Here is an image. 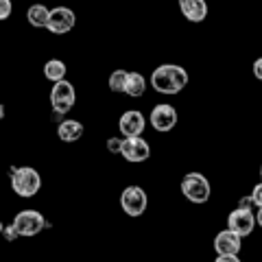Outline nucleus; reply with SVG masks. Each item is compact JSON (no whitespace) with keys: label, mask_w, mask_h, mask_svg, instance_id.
<instances>
[{"label":"nucleus","mask_w":262,"mask_h":262,"mask_svg":"<svg viewBox=\"0 0 262 262\" xmlns=\"http://www.w3.org/2000/svg\"><path fill=\"white\" fill-rule=\"evenodd\" d=\"M214 262H241L238 256H216Z\"/></svg>","instance_id":"25"},{"label":"nucleus","mask_w":262,"mask_h":262,"mask_svg":"<svg viewBox=\"0 0 262 262\" xmlns=\"http://www.w3.org/2000/svg\"><path fill=\"white\" fill-rule=\"evenodd\" d=\"M57 136H59L61 142H77L81 136H83V125L79 120H61L59 127H57Z\"/></svg>","instance_id":"14"},{"label":"nucleus","mask_w":262,"mask_h":262,"mask_svg":"<svg viewBox=\"0 0 262 262\" xmlns=\"http://www.w3.org/2000/svg\"><path fill=\"white\" fill-rule=\"evenodd\" d=\"M0 20H7V15H11V3L9 0H3V3H0Z\"/></svg>","instance_id":"22"},{"label":"nucleus","mask_w":262,"mask_h":262,"mask_svg":"<svg viewBox=\"0 0 262 262\" xmlns=\"http://www.w3.org/2000/svg\"><path fill=\"white\" fill-rule=\"evenodd\" d=\"M182 194L190 203H194V206H203V203L210 199V194H212V186H210L206 175L188 173L182 179Z\"/></svg>","instance_id":"3"},{"label":"nucleus","mask_w":262,"mask_h":262,"mask_svg":"<svg viewBox=\"0 0 262 262\" xmlns=\"http://www.w3.org/2000/svg\"><path fill=\"white\" fill-rule=\"evenodd\" d=\"M186 85L188 72L177 63H162L151 75V88L160 94H179Z\"/></svg>","instance_id":"1"},{"label":"nucleus","mask_w":262,"mask_h":262,"mask_svg":"<svg viewBox=\"0 0 262 262\" xmlns=\"http://www.w3.org/2000/svg\"><path fill=\"white\" fill-rule=\"evenodd\" d=\"M214 251L219 256H238V251L243 247V236H238L232 229H223L214 236Z\"/></svg>","instance_id":"12"},{"label":"nucleus","mask_w":262,"mask_h":262,"mask_svg":"<svg viewBox=\"0 0 262 262\" xmlns=\"http://www.w3.org/2000/svg\"><path fill=\"white\" fill-rule=\"evenodd\" d=\"M238 208H243V210H251V208H253V199H251V194H249V196H243Z\"/></svg>","instance_id":"24"},{"label":"nucleus","mask_w":262,"mask_h":262,"mask_svg":"<svg viewBox=\"0 0 262 262\" xmlns=\"http://www.w3.org/2000/svg\"><path fill=\"white\" fill-rule=\"evenodd\" d=\"M149 122H151V127L155 131H160V134H166V131H170V129L177 125V110L173 107V105H168V103L155 105V107L151 110Z\"/></svg>","instance_id":"8"},{"label":"nucleus","mask_w":262,"mask_h":262,"mask_svg":"<svg viewBox=\"0 0 262 262\" xmlns=\"http://www.w3.org/2000/svg\"><path fill=\"white\" fill-rule=\"evenodd\" d=\"M75 22H77V15L68 7H55L51 9V20H48V31L53 35H66L75 29Z\"/></svg>","instance_id":"9"},{"label":"nucleus","mask_w":262,"mask_h":262,"mask_svg":"<svg viewBox=\"0 0 262 262\" xmlns=\"http://www.w3.org/2000/svg\"><path fill=\"white\" fill-rule=\"evenodd\" d=\"M127 79H129V72L127 70H114L110 75V90L116 94H125V88H127Z\"/></svg>","instance_id":"18"},{"label":"nucleus","mask_w":262,"mask_h":262,"mask_svg":"<svg viewBox=\"0 0 262 262\" xmlns=\"http://www.w3.org/2000/svg\"><path fill=\"white\" fill-rule=\"evenodd\" d=\"M258 225V219L253 216V210H243V208H236L227 214V229H232L238 236H249L253 232V227Z\"/></svg>","instance_id":"7"},{"label":"nucleus","mask_w":262,"mask_h":262,"mask_svg":"<svg viewBox=\"0 0 262 262\" xmlns=\"http://www.w3.org/2000/svg\"><path fill=\"white\" fill-rule=\"evenodd\" d=\"M144 127H146V118H144V114L138 110L125 112L118 120V129H120L122 138H142Z\"/></svg>","instance_id":"11"},{"label":"nucleus","mask_w":262,"mask_h":262,"mask_svg":"<svg viewBox=\"0 0 262 262\" xmlns=\"http://www.w3.org/2000/svg\"><path fill=\"white\" fill-rule=\"evenodd\" d=\"M77 101V92L75 85L70 81H61V83H55L51 90V105L55 114H68L72 110V105Z\"/></svg>","instance_id":"6"},{"label":"nucleus","mask_w":262,"mask_h":262,"mask_svg":"<svg viewBox=\"0 0 262 262\" xmlns=\"http://www.w3.org/2000/svg\"><path fill=\"white\" fill-rule=\"evenodd\" d=\"M251 199H253V206H256L258 210L262 208V182L258 186H253V190H251Z\"/></svg>","instance_id":"19"},{"label":"nucleus","mask_w":262,"mask_h":262,"mask_svg":"<svg viewBox=\"0 0 262 262\" xmlns=\"http://www.w3.org/2000/svg\"><path fill=\"white\" fill-rule=\"evenodd\" d=\"M11 188L13 192L22 196V199H29V196H35L42 188V177L35 168L31 166H20V168H11Z\"/></svg>","instance_id":"2"},{"label":"nucleus","mask_w":262,"mask_h":262,"mask_svg":"<svg viewBox=\"0 0 262 262\" xmlns=\"http://www.w3.org/2000/svg\"><path fill=\"white\" fill-rule=\"evenodd\" d=\"M144 92H146V79L140 75V72H129L125 94L131 98H140Z\"/></svg>","instance_id":"17"},{"label":"nucleus","mask_w":262,"mask_h":262,"mask_svg":"<svg viewBox=\"0 0 262 262\" xmlns=\"http://www.w3.org/2000/svg\"><path fill=\"white\" fill-rule=\"evenodd\" d=\"M27 20L31 27H35V29H46L48 27V20H51V9L44 5H31L29 7V11H27Z\"/></svg>","instance_id":"15"},{"label":"nucleus","mask_w":262,"mask_h":262,"mask_svg":"<svg viewBox=\"0 0 262 262\" xmlns=\"http://www.w3.org/2000/svg\"><path fill=\"white\" fill-rule=\"evenodd\" d=\"M122 158L131 164H140L151 158V146L144 138H122Z\"/></svg>","instance_id":"10"},{"label":"nucleus","mask_w":262,"mask_h":262,"mask_svg":"<svg viewBox=\"0 0 262 262\" xmlns=\"http://www.w3.org/2000/svg\"><path fill=\"white\" fill-rule=\"evenodd\" d=\"M46 225L48 223L44 221V214L42 212H37V210H22L13 219V227L18 229L20 236H27V238L37 236Z\"/></svg>","instance_id":"5"},{"label":"nucleus","mask_w":262,"mask_h":262,"mask_svg":"<svg viewBox=\"0 0 262 262\" xmlns=\"http://www.w3.org/2000/svg\"><path fill=\"white\" fill-rule=\"evenodd\" d=\"M3 234H5V238H7V241H15V238H18V236H20V234H18V229L13 227V223H11L9 227L5 225V227H3Z\"/></svg>","instance_id":"21"},{"label":"nucleus","mask_w":262,"mask_h":262,"mask_svg":"<svg viewBox=\"0 0 262 262\" xmlns=\"http://www.w3.org/2000/svg\"><path fill=\"white\" fill-rule=\"evenodd\" d=\"M149 206V196L140 186H127L120 194V208L127 216H140Z\"/></svg>","instance_id":"4"},{"label":"nucleus","mask_w":262,"mask_h":262,"mask_svg":"<svg viewBox=\"0 0 262 262\" xmlns=\"http://www.w3.org/2000/svg\"><path fill=\"white\" fill-rule=\"evenodd\" d=\"M179 9L188 22H203L208 18V3L206 0H179Z\"/></svg>","instance_id":"13"},{"label":"nucleus","mask_w":262,"mask_h":262,"mask_svg":"<svg viewBox=\"0 0 262 262\" xmlns=\"http://www.w3.org/2000/svg\"><path fill=\"white\" fill-rule=\"evenodd\" d=\"M256 219H258V225H260V227H262V208H260V210H258V214H256Z\"/></svg>","instance_id":"26"},{"label":"nucleus","mask_w":262,"mask_h":262,"mask_svg":"<svg viewBox=\"0 0 262 262\" xmlns=\"http://www.w3.org/2000/svg\"><path fill=\"white\" fill-rule=\"evenodd\" d=\"M253 77L262 81V57H258V59L253 61Z\"/></svg>","instance_id":"23"},{"label":"nucleus","mask_w":262,"mask_h":262,"mask_svg":"<svg viewBox=\"0 0 262 262\" xmlns=\"http://www.w3.org/2000/svg\"><path fill=\"white\" fill-rule=\"evenodd\" d=\"M260 179H262V166H260Z\"/></svg>","instance_id":"27"},{"label":"nucleus","mask_w":262,"mask_h":262,"mask_svg":"<svg viewBox=\"0 0 262 262\" xmlns=\"http://www.w3.org/2000/svg\"><path fill=\"white\" fill-rule=\"evenodd\" d=\"M107 151L110 153H122V140L120 138H110L107 140Z\"/></svg>","instance_id":"20"},{"label":"nucleus","mask_w":262,"mask_h":262,"mask_svg":"<svg viewBox=\"0 0 262 262\" xmlns=\"http://www.w3.org/2000/svg\"><path fill=\"white\" fill-rule=\"evenodd\" d=\"M66 72H68V68H66V63L61 59H48L44 63V77L51 81L53 85L66 81Z\"/></svg>","instance_id":"16"}]
</instances>
